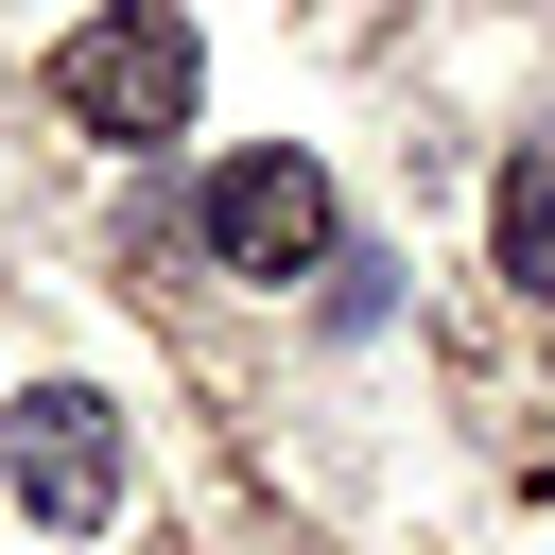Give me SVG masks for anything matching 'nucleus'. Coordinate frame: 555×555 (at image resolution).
Here are the masks:
<instances>
[{"label":"nucleus","instance_id":"1","mask_svg":"<svg viewBox=\"0 0 555 555\" xmlns=\"http://www.w3.org/2000/svg\"><path fill=\"white\" fill-rule=\"evenodd\" d=\"M191 87H208V52H191V17H173V0H104V17L52 52V104H69L87 139H173V121H191Z\"/></svg>","mask_w":555,"mask_h":555},{"label":"nucleus","instance_id":"2","mask_svg":"<svg viewBox=\"0 0 555 555\" xmlns=\"http://www.w3.org/2000/svg\"><path fill=\"white\" fill-rule=\"evenodd\" d=\"M330 225H347V208H330V173H312L295 139H243V156L208 173V260H225V278H312Z\"/></svg>","mask_w":555,"mask_h":555},{"label":"nucleus","instance_id":"4","mask_svg":"<svg viewBox=\"0 0 555 555\" xmlns=\"http://www.w3.org/2000/svg\"><path fill=\"white\" fill-rule=\"evenodd\" d=\"M486 243H503V278L555 312V139H520V156H503V191H486Z\"/></svg>","mask_w":555,"mask_h":555},{"label":"nucleus","instance_id":"3","mask_svg":"<svg viewBox=\"0 0 555 555\" xmlns=\"http://www.w3.org/2000/svg\"><path fill=\"white\" fill-rule=\"evenodd\" d=\"M0 434H17V503H35L52 538H104V520H121V416H104L87 382H35Z\"/></svg>","mask_w":555,"mask_h":555}]
</instances>
